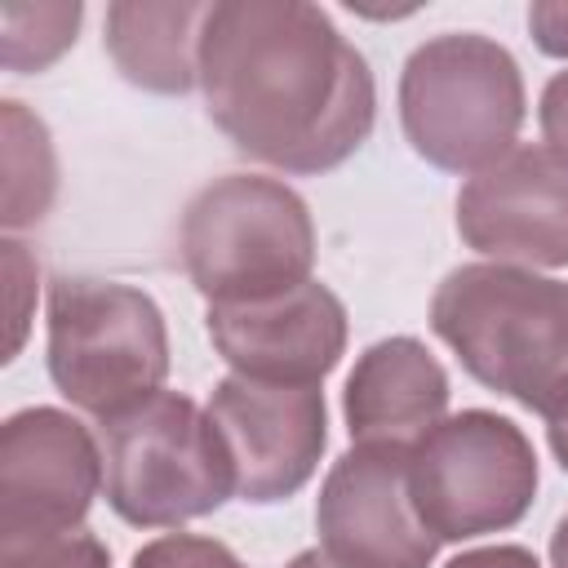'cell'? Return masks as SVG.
Listing matches in <instances>:
<instances>
[{
	"label": "cell",
	"instance_id": "cell-1",
	"mask_svg": "<svg viewBox=\"0 0 568 568\" xmlns=\"http://www.w3.org/2000/svg\"><path fill=\"white\" fill-rule=\"evenodd\" d=\"M200 93L226 142L284 178L346 164L377 124L368 58L306 0H213Z\"/></svg>",
	"mask_w": 568,
	"mask_h": 568
},
{
	"label": "cell",
	"instance_id": "cell-2",
	"mask_svg": "<svg viewBox=\"0 0 568 568\" xmlns=\"http://www.w3.org/2000/svg\"><path fill=\"white\" fill-rule=\"evenodd\" d=\"M430 333L484 390L546 426L568 417V280L462 262L430 293Z\"/></svg>",
	"mask_w": 568,
	"mask_h": 568
},
{
	"label": "cell",
	"instance_id": "cell-3",
	"mask_svg": "<svg viewBox=\"0 0 568 568\" xmlns=\"http://www.w3.org/2000/svg\"><path fill=\"white\" fill-rule=\"evenodd\" d=\"M395 98L413 155L457 178H475L515 151L528 115L515 53L479 31L422 40L404 58Z\"/></svg>",
	"mask_w": 568,
	"mask_h": 568
},
{
	"label": "cell",
	"instance_id": "cell-4",
	"mask_svg": "<svg viewBox=\"0 0 568 568\" xmlns=\"http://www.w3.org/2000/svg\"><path fill=\"white\" fill-rule=\"evenodd\" d=\"M178 257L209 306L266 302L315 280V222L288 182L226 173L186 200Z\"/></svg>",
	"mask_w": 568,
	"mask_h": 568
},
{
	"label": "cell",
	"instance_id": "cell-5",
	"mask_svg": "<svg viewBox=\"0 0 568 568\" xmlns=\"http://www.w3.org/2000/svg\"><path fill=\"white\" fill-rule=\"evenodd\" d=\"M44 364L53 390L111 422L169 377V324L146 288L102 275H58L44 297Z\"/></svg>",
	"mask_w": 568,
	"mask_h": 568
},
{
	"label": "cell",
	"instance_id": "cell-6",
	"mask_svg": "<svg viewBox=\"0 0 568 568\" xmlns=\"http://www.w3.org/2000/svg\"><path fill=\"white\" fill-rule=\"evenodd\" d=\"M106 506L133 528H186L235 497L231 453L182 390H155L138 408L98 422Z\"/></svg>",
	"mask_w": 568,
	"mask_h": 568
},
{
	"label": "cell",
	"instance_id": "cell-7",
	"mask_svg": "<svg viewBox=\"0 0 568 568\" xmlns=\"http://www.w3.org/2000/svg\"><path fill=\"white\" fill-rule=\"evenodd\" d=\"M541 466L519 422L493 408H462L408 448L417 519L439 541H475L515 528L537 501Z\"/></svg>",
	"mask_w": 568,
	"mask_h": 568
},
{
	"label": "cell",
	"instance_id": "cell-8",
	"mask_svg": "<svg viewBox=\"0 0 568 568\" xmlns=\"http://www.w3.org/2000/svg\"><path fill=\"white\" fill-rule=\"evenodd\" d=\"M320 550L342 568H430L439 537L417 519L408 448L351 444L315 497Z\"/></svg>",
	"mask_w": 568,
	"mask_h": 568
},
{
	"label": "cell",
	"instance_id": "cell-9",
	"mask_svg": "<svg viewBox=\"0 0 568 568\" xmlns=\"http://www.w3.org/2000/svg\"><path fill=\"white\" fill-rule=\"evenodd\" d=\"M209 417L235 466V497L275 506L297 497L328 448V404L320 386H275L226 373L209 395Z\"/></svg>",
	"mask_w": 568,
	"mask_h": 568
},
{
	"label": "cell",
	"instance_id": "cell-10",
	"mask_svg": "<svg viewBox=\"0 0 568 568\" xmlns=\"http://www.w3.org/2000/svg\"><path fill=\"white\" fill-rule=\"evenodd\" d=\"M102 493V444L49 404H31L0 426V541L84 528Z\"/></svg>",
	"mask_w": 568,
	"mask_h": 568
},
{
	"label": "cell",
	"instance_id": "cell-11",
	"mask_svg": "<svg viewBox=\"0 0 568 568\" xmlns=\"http://www.w3.org/2000/svg\"><path fill=\"white\" fill-rule=\"evenodd\" d=\"M457 235L484 262L568 266V160L546 142H519L457 191Z\"/></svg>",
	"mask_w": 568,
	"mask_h": 568
},
{
	"label": "cell",
	"instance_id": "cell-12",
	"mask_svg": "<svg viewBox=\"0 0 568 568\" xmlns=\"http://www.w3.org/2000/svg\"><path fill=\"white\" fill-rule=\"evenodd\" d=\"M204 328L231 373L275 386H324L351 337L342 297L320 280L266 302L204 306Z\"/></svg>",
	"mask_w": 568,
	"mask_h": 568
},
{
	"label": "cell",
	"instance_id": "cell-13",
	"mask_svg": "<svg viewBox=\"0 0 568 568\" xmlns=\"http://www.w3.org/2000/svg\"><path fill=\"white\" fill-rule=\"evenodd\" d=\"M448 373L422 337L395 333L355 355L342 386V417L351 444L413 448L435 422L448 417Z\"/></svg>",
	"mask_w": 568,
	"mask_h": 568
},
{
	"label": "cell",
	"instance_id": "cell-14",
	"mask_svg": "<svg viewBox=\"0 0 568 568\" xmlns=\"http://www.w3.org/2000/svg\"><path fill=\"white\" fill-rule=\"evenodd\" d=\"M204 18V0H115L102 18V49L133 89L155 98H182L200 84Z\"/></svg>",
	"mask_w": 568,
	"mask_h": 568
},
{
	"label": "cell",
	"instance_id": "cell-15",
	"mask_svg": "<svg viewBox=\"0 0 568 568\" xmlns=\"http://www.w3.org/2000/svg\"><path fill=\"white\" fill-rule=\"evenodd\" d=\"M0 155H4V204L0 222L9 235L44 222L58 195V151L49 124L18 98L0 102Z\"/></svg>",
	"mask_w": 568,
	"mask_h": 568
},
{
	"label": "cell",
	"instance_id": "cell-16",
	"mask_svg": "<svg viewBox=\"0 0 568 568\" xmlns=\"http://www.w3.org/2000/svg\"><path fill=\"white\" fill-rule=\"evenodd\" d=\"M84 4L80 0H53V4H0V58L13 75H40L49 71L80 36Z\"/></svg>",
	"mask_w": 568,
	"mask_h": 568
},
{
	"label": "cell",
	"instance_id": "cell-17",
	"mask_svg": "<svg viewBox=\"0 0 568 568\" xmlns=\"http://www.w3.org/2000/svg\"><path fill=\"white\" fill-rule=\"evenodd\" d=\"M0 568H111V550L89 528L44 532V537H4Z\"/></svg>",
	"mask_w": 568,
	"mask_h": 568
},
{
	"label": "cell",
	"instance_id": "cell-18",
	"mask_svg": "<svg viewBox=\"0 0 568 568\" xmlns=\"http://www.w3.org/2000/svg\"><path fill=\"white\" fill-rule=\"evenodd\" d=\"M129 568H248V564L226 541L178 528V532H164V537L138 546Z\"/></svg>",
	"mask_w": 568,
	"mask_h": 568
},
{
	"label": "cell",
	"instance_id": "cell-19",
	"mask_svg": "<svg viewBox=\"0 0 568 568\" xmlns=\"http://www.w3.org/2000/svg\"><path fill=\"white\" fill-rule=\"evenodd\" d=\"M0 248H4V280H9V351H4V359H13L27 342V328H31V302H36L40 266L18 235H4Z\"/></svg>",
	"mask_w": 568,
	"mask_h": 568
},
{
	"label": "cell",
	"instance_id": "cell-20",
	"mask_svg": "<svg viewBox=\"0 0 568 568\" xmlns=\"http://www.w3.org/2000/svg\"><path fill=\"white\" fill-rule=\"evenodd\" d=\"M537 124H541L546 146L568 160V71H555L546 80L541 102H537Z\"/></svg>",
	"mask_w": 568,
	"mask_h": 568
},
{
	"label": "cell",
	"instance_id": "cell-21",
	"mask_svg": "<svg viewBox=\"0 0 568 568\" xmlns=\"http://www.w3.org/2000/svg\"><path fill=\"white\" fill-rule=\"evenodd\" d=\"M528 31L546 58H568V0L528 4Z\"/></svg>",
	"mask_w": 568,
	"mask_h": 568
},
{
	"label": "cell",
	"instance_id": "cell-22",
	"mask_svg": "<svg viewBox=\"0 0 568 568\" xmlns=\"http://www.w3.org/2000/svg\"><path fill=\"white\" fill-rule=\"evenodd\" d=\"M444 568H541L537 555L528 546H510V541H497V546H475V550H462L453 555Z\"/></svg>",
	"mask_w": 568,
	"mask_h": 568
},
{
	"label": "cell",
	"instance_id": "cell-23",
	"mask_svg": "<svg viewBox=\"0 0 568 568\" xmlns=\"http://www.w3.org/2000/svg\"><path fill=\"white\" fill-rule=\"evenodd\" d=\"M546 555H550V568H568V510H564L559 524L550 528V546H546Z\"/></svg>",
	"mask_w": 568,
	"mask_h": 568
},
{
	"label": "cell",
	"instance_id": "cell-24",
	"mask_svg": "<svg viewBox=\"0 0 568 568\" xmlns=\"http://www.w3.org/2000/svg\"><path fill=\"white\" fill-rule=\"evenodd\" d=\"M546 444H550V453H555L559 470L568 475V417H564V422H550V426H546Z\"/></svg>",
	"mask_w": 568,
	"mask_h": 568
},
{
	"label": "cell",
	"instance_id": "cell-25",
	"mask_svg": "<svg viewBox=\"0 0 568 568\" xmlns=\"http://www.w3.org/2000/svg\"><path fill=\"white\" fill-rule=\"evenodd\" d=\"M284 568H342V564H333V559H328L320 546H311V550H297V555H293Z\"/></svg>",
	"mask_w": 568,
	"mask_h": 568
}]
</instances>
